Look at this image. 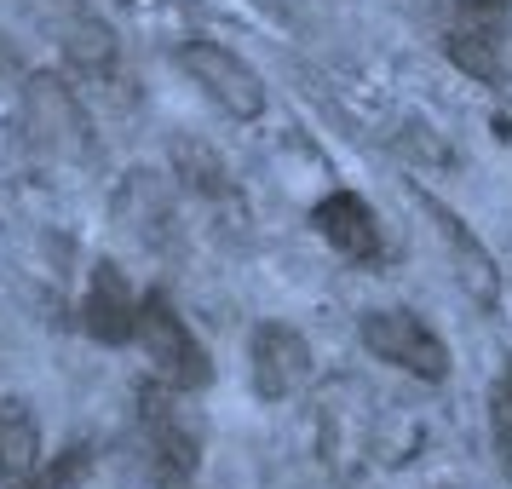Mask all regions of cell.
<instances>
[{
  "mask_svg": "<svg viewBox=\"0 0 512 489\" xmlns=\"http://www.w3.org/2000/svg\"><path fill=\"white\" fill-rule=\"evenodd\" d=\"M144 346V357L156 363V374L162 380H173L179 392H196V386H208V351H202V340L185 328V317L173 311V300L167 294H144L139 300V334H133Z\"/></svg>",
  "mask_w": 512,
  "mask_h": 489,
  "instance_id": "6da1fadb",
  "label": "cell"
},
{
  "mask_svg": "<svg viewBox=\"0 0 512 489\" xmlns=\"http://www.w3.org/2000/svg\"><path fill=\"white\" fill-rule=\"evenodd\" d=\"M139 432H144V449L156 455V466H162L173 484L196 472V455H202V426H196V415L179 403V386H173V380L144 386V392H139Z\"/></svg>",
  "mask_w": 512,
  "mask_h": 489,
  "instance_id": "7a4b0ae2",
  "label": "cell"
},
{
  "mask_svg": "<svg viewBox=\"0 0 512 489\" xmlns=\"http://www.w3.org/2000/svg\"><path fill=\"white\" fill-rule=\"evenodd\" d=\"M179 70H185L225 116H236V121L265 116V81H259L231 47H219V41H185V47H179Z\"/></svg>",
  "mask_w": 512,
  "mask_h": 489,
  "instance_id": "3957f363",
  "label": "cell"
},
{
  "mask_svg": "<svg viewBox=\"0 0 512 489\" xmlns=\"http://www.w3.org/2000/svg\"><path fill=\"white\" fill-rule=\"evenodd\" d=\"M363 346L380 363L415 374V380H443L449 374V346L420 323L415 311H369L363 317Z\"/></svg>",
  "mask_w": 512,
  "mask_h": 489,
  "instance_id": "277c9868",
  "label": "cell"
},
{
  "mask_svg": "<svg viewBox=\"0 0 512 489\" xmlns=\"http://www.w3.org/2000/svg\"><path fill=\"white\" fill-rule=\"evenodd\" d=\"M248 369H254V392L265 403H288L294 392L311 386V346L300 328L288 323H259L248 340Z\"/></svg>",
  "mask_w": 512,
  "mask_h": 489,
  "instance_id": "5b68a950",
  "label": "cell"
},
{
  "mask_svg": "<svg viewBox=\"0 0 512 489\" xmlns=\"http://www.w3.org/2000/svg\"><path fill=\"white\" fill-rule=\"evenodd\" d=\"M409 202L432 219V236L443 242V254H449V265H455V277L466 282V294H472V300H484V305H495V288H501L495 259H489V248L478 242V236L466 231L461 213L443 208L438 196H432V190H420V185H409Z\"/></svg>",
  "mask_w": 512,
  "mask_h": 489,
  "instance_id": "8992f818",
  "label": "cell"
},
{
  "mask_svg": "<svg viewBox=\"0 0 512 489\" xmlns=\"http://www.w3.org/2000/svg\"><path fill=\"white\" fill-rule=\"evenodd\" d=\"M311 225H317V236H323L334 254H346V259H380L386 254L380 219H374V208L357 196V190H334V196H323V202L311 208Z\"/></svg>",
  "mask_w": 512,
  "mask_h": 489,
  "instance_id": "52a82bcc",
  "label": "cell"
},
{
  "mask_svg": "<svg viewBox=\"0 0 512 489\" xmlns=\"http://www.w3.org/2000/svg\"><path fill=\"white\" fill-rule=\"evenodd\" d=\"M81 328L104 340V346H127L133 334H139V294L127 288L110 259H98L93 265V282H87V300H81Z\"/></svg>",
  "mask_w": 512,
  "mask_h": 489,
  "instance_id": "ba28073f",
  "label": "cell"
},
{
  "mask_svg": "<svg viewBox=\"0 0 512 489\" xmlns=\"http://www.w3.org/2000/svg\"><path fill=\"white\" fill-rule=\"evenodd\" d=\"M29 127L41 133V144L64 150V156H87V150H93L81 98H75L64 81H52V75H35V81H29Z\"/></svg>",
  "mask_w": 512,
  "mask_h": 489,
  "instance_id": "9c48e42d",
  "label": "cell"
},
{
  "mask_svg": "<svg viewBox=\"0 0 512 489\" xmlns=\"http://www.w3.org/2000/svg\"><path fill=\"white\" fill-rule=\"evenodd\" d=\"M41 455V426L18 397L0 403V489H24Z\"/></svg>",
  "mask_w": 512,
  "mask_h": 489,
  "instance_id": "30bf717a",
  "label": "cell"
},
{
  "mask_svg": "<svg viewBox=\"0 0 512 489\" xmlns=\"http://www.w3.org/2000/svg\"><path fill=\"white\" fill-rule=\"evenodd\" d=\"M87 472H93V449H87V443H70V449H58L52 461L35 466L24 489H81Z\"/></svg>",
  "mask_w": 512,
  "mask_h": 489,
  "instance_id": "8fae6325",
  "label": "cell"
},
{
  "mask_svg": "<svg viewBox=\"0 0 512 489\" xmlns=\"http://www.w3.org/2000/svg\"><path fill=\"white\" fill-rule=\"evenodd\" d=\"M512 24V0H461V18L455 29H472V35H489V41H507Z\"/></svg>",
  "mask_w": 512,
  "mask_h": 489,
  "instance_id": "7c38bea8",
  "label": "cell"
},
{
  "mask_svg": "<svg viewBox=\"0 0 512 489\" xmlns=\"http://www.w3.org/2000/svg\"><path fill=\"white\" fill-rule=\"evenodd\" d=\"M495 449H501V466H512V363L495 380Z\"/></svg>",
  "mask_w": 512,
  "mask_h": 489,
  "instance_id": "4fadbf2b",
  "label": "cell"
},
{
  "mask_svg": "<svg viewBox=\"0 0 512 489\" xmlns=\"http://www.w3.org/2000/svg\"><path fill=\"white\" fill-rule=\"evenodd\" d=\"M12 70H18V58H12V41L0 35V75H12Z\"/></svg>",
  "mask_w": 512,
  "mask_h": 489,
  "instance_id": "5bb4252c",
  "label": "cell"
},
{
  "mask_svg": "<svg viewBox=\"0 0 512 489\" xmlns=\"http://www.w3.org/2000/svg\"><path fill=\"white\" fill-rule=\"evenodd\" d=\"M110 6H133V0H110Z\"/></svg>",
  "mask_w": 512,
  "mask_h": 489,
  "instance_id": "9a60e30c",
  "label": "cell"
},
{
  "mask_svg": "<svg viewBox=\"0 0 512 489\" xmlns=\"http://www.w3.org/2000/svg\"><path fill=\"white\" fill-rule=\"evenodd\" d=\"M29 6H41V0H29Z\"/></svg>",
  "mask_w": 512,
  "mask_h": 489,
  "instance_id": "2e32d148",
  "label": "cell"
}]
</instances>
